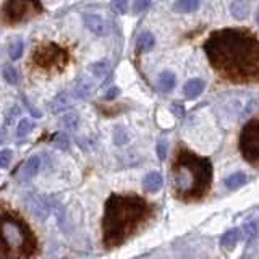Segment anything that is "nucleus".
Wrapping results in <instances>:
<instances>
[{
	"label": "nucleus",
	"mask_w": 259,
	"mask_h": 259,
	"mask_svg": "<svg viewBox=\"0 0 259 259\" xmlns=\"http://www.w3.org/2000/svg\"><path fill=\"white\" fill-rule=\"evenodd\" d=\"M206 57L219 75L230 83H259V39L248 29L214 31L204 42Z\"/></svg>",
	"instance_id": "obj_1"
},
{
	"label": "nucleus",
	"mask_w": 259,
	"mask_h": 259,
	"mask_svg": "<svg viewBox=\"0 0 259 259\" xmlns=\"http://www.w3.org/2000/svg\"><path fill=\"white\" fill-rule=\"evenodd\" d=\"M156 206L140 194L112 193L104 204L102 245L115 249L133 238L143 227L151 222Z\"/></svg>",
	"instance_id": "obj_2"
},
{
	"label": "nucleus",
	"mask_w": 259,
	"mask_h": 259,
	"mask_svg": "<svg viewBox=\"0 0 259 259\" xmlns=\"http://www.w3.org/2000/svg\"><path fill=\"white\" fill-rule=\"evenodd\" d=\"M214 167L209 157L199 156L180 144L170 167L172 193L178 201L198 202L207 196L212 186Z\"/></svg>",
	"instance_id": "obj_3"
},
{
	"label": "nucleus",
	"mask_w": 259,
	"mask_h": 259,
	"mask_svg": "<svg viewBox=\"0 0 259 259\" xmlns=\"http://www.w3.org/2000/svg\"><path fill=\"white\" fill-rule=\"evenodd\" d=\"M39 240L23 215L0 204V259H34Z\"/></svg>",
	"instance_id": "obj_4"
},
{
	"label": "nucleus",
	"mask_w": 259,
	"mask_h": 259,
	"mask_svg": "<svg viewBox=\"0 0 259 259\" xmlns=\"http://www.w3.org/2000/svg\"><path fill=\"white\" fill-rule=\"evenodd\" d=\"M70 62V54L67 49L55 42H42L32 52L34 67L44 71H63Z\"/></svg>",
	"instance_id": "obj_5"
},
{
	"label": "nucleus",
	"mask_w": 259,
	"mask_h": 259,
	"mask_svg": "<svg viewBox=\"0 0 259 259\" xmlns=\"http://www.w3.org/2000/svg\"><path fill=\"white\" fill-rule=\"evenodd\" d=\"M44 12L40 0H7L2 8V20L8 26L26 23Z\"/></svg>",
	"instance_id": "obj_6"
},
{
	"label": "nucleus",
	"mask_w": 259,
	"mask_h": 259,
	"mask_svg": "<svg viewBox=\"0 0 259 259\" xmlns=\"http://www.w3.org/2000/svg\"><path fill=\"white\" fill-rule=\"evenodd\" d=\"M238 149L249 165L259 168V117L251 118L241 128Z\"/></svg>",
	"instance_id": "obj_7"
},
{
	"label": "nucleus",
	"mask_w": 259,
	"mask_h": 259,
	"mask_svg": "<svg viewBox=\"0 0 259 259\" xmlns=\"http://www.w3.org/2000/svg\"><path fill=\"white\" fill-rule=\"evenodd\" d=\"M83 20H84V24H86V28L94 32V34L97 36H104L105 32H107V23H105L99 15H94V13H86L83 16Z\"/></svg>",
	"instance_id": "obj_8"
},
{
	"label": "nucleus",
	"mask_w": 259,
	"mask_h": 259,
	"mask_svg": "<svg viewBox=\"0 0 259 259\" xmlns=\"http://www.w3.org/2000/svg\"><path fill=\"white\" fill-rule=\"evenodd\" d=\"M164 186V177L159 172H149L143 178V188L146 193H157Z\"/></svg>",
	"instance_id": "obj_9"
},
{
	"label": "nucleus",
	"mask_w": 259,
	"mask_h": 259,
	"mask_svg": "<svg viewBox=\"0 0 259 259\" xmlns=\"http://www.w3.org/2000/svg\"><path fill=\"white\" fill-rule=\"evenodd\" d=\"M204 88H206V83L201 78H193L185 83L183 94L188 97V99H196V97L204 91Z\"/></svg>",
	"instance_id": "obj_10"
},
{
	"label": "nucleus",
	"mask_w": 259,
	"mask_h": 259,
	"mask_svg": "<svg viewBox=\"0 0 259 259\" xmlns=\"http://www.w3.org/2000/svg\"><path fill=\"white\" fill-rule=\"evenodd\" d=\"M71 105V96L68 93H59L57 94L52 102H51V112L52 113H60L63 110H67Z\"/></svg>",
	"instance_id": "obj_11"
},
{
	"label": "nucleus",
	"mask_w": 259,
	"mask_h": 259,
	"mask_svg": "<svg viewBox=\"0 0 259 259\" xmlns=\"http://www.w3.org/2000/svg\"><path fill=\"white\" fill-rule=\"evenodd\" d=\"M240 240V229H230L221 237V248L225 251H232Z\"/></svg>",
	"instance_id": "obj_12"
},
{
	"label": "nucleus",
	"mask_w": 259,
	"mask_h": 259,
	"mask_svg": "<svg viewBox=\"0 0 259 259\" xmlns=\"http://www.w3.org/2000/svg\"><path fill=\"white\" fill-rule=\"evenodd\" d=\"M39 168H40V159L37 156H31L23 165V170H21L23 178H24V180H29V178L36 177L37 172H39Z\"/></svg>",
	"instance_id": "obj_13"
},
{
	"label": "nucleus",
	"mask_w": 259,
	"mask_h": 259,
	"mask_svg": "<svg viewBox=\"0 0 259 259\" xmlns=\"http://www.w3.org/2000/svg\"><path fill=\"white\" fill-rule=\"evenodd\" d=\"M248 182V177H246V174L245 172H235V174H232V175H229L225 178V186L229 190H238V188H241L243 185H245Z\"/></svg>",
	"instance_id": "obj_14"
},
{
	"label": "nucleus",
	"mask_w": 259,
	"mask_h": 259,
	"mask_svg": "<svg viewBox=\"0 0 259 259\" xmlns=\"http://www.w3.org/2000/svg\"><path fill=\"white\" fill-rule=\"evenodd\" d=\"M29 207L32 210V214H36L39 219H46L49 214V206L46 204V201L40 196H32Z\"/></svg>",
	"instance_id": "obj_15"
},
{
	"label": "nucleus",
	"mask_w": 259,
	"mask_h": 259,
	"mask_svg": "<svg viewBox=\"0 0 259 259\" xmlns=\"http://www.w3.org/2000/svg\"><path fill=\"white\" fill-rule=\"evenodd\" d=\"M156 44V39L151 34V32H141L140 37H138V42H136V51L138 52H149L151 49Z\"/></svg>",
	"instance_id": "obj_16"
},
{
	"label": "nucleus",
	"mask_w": 259,
	"mask_h": 259,
	"mask_svg": "<svg viewBox=\"0 0 259 259\" xmlns=\"http://www.w3.org/2000/svg\"><path fill=\"white\" fill-rule=\"evenodd\" d=\"M230 12L233 15V18L237 20H245L249 13V7L245 0H233L230 5Z\"/></svg>",
	"instance_id": "obj_17"
},
{
	"label": "nucleus",
	"mask_w": 259,
	"mask_h": 259,
	"mask_svg": "<svg viewBox=\"0 0 259 259\" xmlns=\"http://www.w3.org/2000/svg\"><path fill=\"white\" fill-rule=\"evenodd\" d=\"M175 83H177V79H175V75H174L172 71H162L160 75H159V88H160V91L170 93L175 88Z\"/></svg>",
	"instance_id": "obj_18"
},
{
	"label": "nucleus",
	"mask_w": 259,
	"mask_h": 259,
	"mask_svg": "<svg viewBox=\"0 0 259 259\" xmlns=\"http://www.w3.org/2000/svg\"><path fill=\"white\" fill-rule=\"evenodd\" d=\"M201 5V0H177L174 8L180 13H193L196 12Z\"/></svg>",
	"instance_id": "obj_19"
},
{
	"label": "nucleus",
	"mask_w": 259,
	"mask_h": 259,
	"mask_svg": "<svg viewBox=\"0 0 259 259\" xmlns=\"http://www.w3.org/2000/svg\"><path fill=\"white\" fill-rule=\"evenodd\" d=\"M93 93V83L86 78H81L75 86V96L78 99H88Z\"/></svg>",
	"instance_id": "obj_20"
},
{
	"label": "nucleus",
	"mask_w": 259,
	"mask_h": 259,
	"mask_svg": "<svg viewBox=\"0 0 259 259\" xmlns=\"http://www.w3.org/2000/svg\"><path fill=\"white\" fill-rule=\"evenodd\" d=\"M60 125H62V128L68 130V132H73V130H76L79 125V117L75 112H68L67 115H63L60 118Z\"/></svg>",
	"instance_id": "obj_21"
},
{
	"label": "nucleus",
	"mask_w": 259,
	"mask_h": 259,
	"mask_svg": "<svg viewBox=\"0 0 259 259\" xmlns=\"http://www.w3.org/2000/svg\"><path fill=\"white\" fill-rule=\"evenodd\" d=\"M257 233V222L256 221H249L245 222L241 225V230H240V238L243 240H251L254 238Z\"/></svg>",
	"instance_id": "obj_22"
},
{
	"label": "nucleus",
	"mask_w": 259,
	"mask_h": 259,
	"mask_svg": "<svg viewBox=\"0 0 259 259\" xmlns=\"http://www.w3.org/2000/svg\"><path fill=\"white\" fill-rule=\"evenodd\" d=\"M2 76L4 79L7 81L8 84H18V81H20V75H18V71H16L15 67H12V65H5V67L2 68Z\"/></svg>",
	"instance_id": "obj_23"
},
{
	"label": "nucleus",
	"mask_w": 259,
	"mask_h": 259,
	"mask_svg": "<svg viewBox=\"0 0 259 259\" xmlns=\"http://www.w3.org/2000/svg\"><path fill=\"white\" fill-rule=\"evenodd\" d=\"M89 71H91V75H94L96 78H104L109 71V62L101 60V62L91 63L89 65Z\"/></svg>",
	"instance_id": "obj_24"
},
{
	"label": "nucleus",
	"mask_w": 259,
	"mask_h": 259,
	"mask_svg": "<svg viewBox=\"0 0 259 259\" xmlns=\"http://www.w3.org/2000/svg\"><path fill=\"white\" fill-rule=\"evenodd\" d=\"M32 128H34V121L29 120V118H21L18 121V125H16V136H26L32 132Z\"/></svg>",
	"instance_id": "obj_25"
},
{
	"label": "nucleus",
	"mask_w": 259,
	"mask_h": 259,
	"mask_svg": "<svg viewBox=\"0 0 259 259\" xmlns=\"http://www.w3.org/2000/svg\"><path fill=\"white\" fill-rule=\"evenodd\" d=\"M23 51H24V44L21 39H16L13 40V42L10 44V47H8V55H10L12 60H18L20 57L23 55Z\"/></svg>",
	"instance_id": "obj_26"
},
{
	"label": "nucleus",
	"mask_w": 259,
	"mask_h": 259,
	"mask_svg": "<svg viewBox=\"0 0 259 259\" xmlns=\"http://www.w3.org/2000/svg\"><path fill=\"white\" fill-rule=\"evenodd\" d=\"M128 133L126 130L123 126H117L115 128V133H113V143H115L117 146H125L128 143Z\"/></svg>",
	"instance_id": "obj_27"
},
{
	"label": "nucleus",
	"mask_w": 259,
	"mask_h": 259,
	"mask_svg": "<svg viewBox=\"0 0 259 259\" xmlns=\"http://www.w3.org/2000/svg\"><path fill=\"white\" fill-rule=\"evenodd\" d=\"M52 141H54V144H55L59 149H68V146H70L68 136L65 135V133H62V132L55 133V135L52 136Z\"/></svg>",
	"instance_id": "obj_28"
},
{
	"label": "nucleus",
	"mask_w": 259,
	"mask_h": 259,
	"mask_svg": "<svg viewBox=\"0 0 259 259\" xmlns=\"http://www.w3.org/2000/svg\"><path fill=\"white\" fill-rule=\"evenodd\" d=\"M12 159H13V154H12L10 149H2V151H0V168H8Z\"/></svg>",
	"instance_id": "obj_29"
},
{
	"label": "nucleus",
	"mask_w": 259,
	"mask_h": 259,
	"mask_svg": "<svg viewBox=\"0 0 259 259\" xmlns=\"http://www.w3.org/2000/svg\"><path fill=\"white\" fill-rule=\"evenodd\" d=\"M112 10L118 13V15H123L128 10V0H112Z\"/></svg>",
	"instance_id": "obj_30"
},
{
	"label": "nucleus",
	"mask_w": 259,
	"mask_h": 259,
	"mask_svg": "<svg viewBox=\"0 0 259 259\" xmlns=\"http://www.w3.org/2000/svg\"><path fill=\"white\" fill-rule=\"evenodd\" d=\"M151 5V0H133V12L141 13L144 10H148Z\"/></svg>",
	"instance_id": "obj_31"
},
{
	"label": "nucleus",
	"mask_w": 259,
	"mask_h": 259,
	"mask_svg": "<svg viewBox=\"0 0 259 259\" xmlns=\"http://www.w3.org/2000/svg\"><path fill=\"white\" fill-rule=\"evenodd\" d=\"M157 157L159 160H164L167 157V141L157 143Z\"/></svg>",
	"instance_id": "obj_32"
},
{
	"label": "nucleus",
	"mask_w": 259,
	"mask_h": 259,
	"mask_svg": "<svg viewBox=\"0 0 259 259\" xmlns=\"http://www.w3.org/2000/svg\"><path fill=\"white\" fill-rule=\"evenodd\" d=\"M120 94V89L117 88V86H113V88H110L107 93H105V96H104V99L105 101H112V99H115V97Z\"/></svg>",
	"instance_id": "obj_33"
},
{
	"label": "nucleus",
	"mask_w": 259,
	"mask_h": 259,
	"mask_svg": "<svg viewBox=\"0 0 259 259\" xmlns=\"http://www.w3.org/2000/svg\"><path fill=\"white\" fill-rule=\"evenodd\" d=\"M240 259H251V256H249V254H243Z\"/></svg>",
	"instance_id": "obj_34"
},
{
	"label": "nucleus",
	"mask_w": 259,
	"mask_h": 259,
	"mask_svg": "<svg viewBox=\"0 0 259 259\" xmlns=\"http://www.w3.org/2000/svg\"><path fill=\"white\" fill-rule=\"evenodd\" d=\"M256 21H257V24H259V8H257V13H256Z\"/></svg>",
	"instance_id": "obj_35"
}]
</instances>
